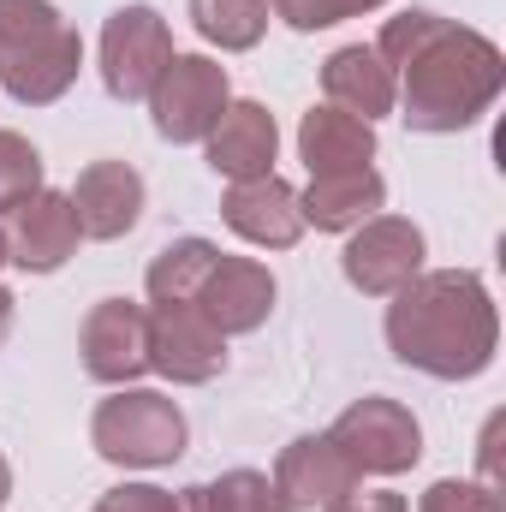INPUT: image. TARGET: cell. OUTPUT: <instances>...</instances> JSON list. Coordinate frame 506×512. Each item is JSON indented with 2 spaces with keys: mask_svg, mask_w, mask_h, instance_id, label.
Here are the masks:
<instances>
[{
  "mask_svg": "<svg viewBox=\"0 0 506 512\" xmlns=\"http://www.w3.org/2000/svg\"><path fill=\"white\" fill-rule=\"evenodd\" d=\"M12 304H18V298L0 286V346H6V334H12Z\"/></svg>",
  "mask_w": 506,
  "mask_h": 512,
  "instance_id": "f1b7e54d",
  "label": "cell"
},
{
  "mask_svg": "<svg viewBox=\"0 0 506 512\" xmlns=\"http://www.w3.org/2000/svg\"><path fill=\"white\" fill-rule=\"evenodd\" d=\"M221 221L251 239L262 251H292L304 239V209H298V191L280 179V173H262V179H239L227 185L221 197Z\"/></svg>",
  "mask_w": 506,
  "mask_h": 512,
  "instance_id": "5bb4252c",
  "label": "cell"
},
{
  "mask_svg": "<svg viewBox=\"0 0 506 512\" xmlns=\"http://www.w3.org/2000/svg\"><path fill=\"white\" fill-rule=\"evenodd\" d=\"M191 24L221 54H245L268 30V0H191Z\"/></svg>",
  "mask_w": 506,
  "mask_h": 512,
  "instance_id": "ffe728a7",
  "label": "cell"
},
{
  "mask_svg": "<svg viewBox=\"0 0 506 512\" xmlns=\"http://www.w3.org/2000/svg\"><path fill=\"white\" fill-rule=\"evenodd\" d=\"M185 304H197L215 334H256L268 322V310H274V274L256 256L215 251V262L203 268V280H197V292Z\"/></svg>",
  "mask_w": 506,
  "mask_h": 512,
  "instance_id": "30bf717a",
  "label": "cell"
},
{
  "mask_svg": "<svg viewBox=\"0 0 506 512\" xmlns=\"http://www.w3.org/2000/svg\"><path fill=\"white\" fill-rule=\"evenodd\" d=\"M173 60V30L155 6H120L102 24V84L114 102H149L155 78Z\"/></svg>",
  "mask_w": 506,
  "mask_h": 512,
  "instance_id": "52a82bcc",
  "label": "cell"
},
{
  "mask_svg": "<svg viewBox=\"0 0 506 512\" xmlns=\"http://www.w3.org/2000/svg\"><path fill=\"white\" fill-rule=\"evenodd\" d=\"M30 191H42V155H36L30 137L0 131V209L24 203Z\"/></svg>",
  "mask_w": 506,
  "mask_h": 512,
  "instance_id": "603a6c76",
  "label": "cell"
},
{
  "mask_svg": "<svg viewBox=\"0 0 506 512\" xmlns=\"http://www.w3.org/2000/svg\"><path fill=\"white\" fill-rule=\"evenodd\" d=\"M328 435L340 441V453H346L364 477H399V471H411V465L423 459V423H417L399 399H381V393L352 399V405L334 417Z\"/></svg>",
  "mask_w": 506,
  "mask_h": 512,
  "instance_id": "5b68a950",
  "label": "cell"
},
{
  "mask_svg": "<svg viewBox=\"0 0 506 512\" xmlns=\"http://www.w3.org/2000/svg\"><path fill=\"white\" fill-rule=\"evenodd\" d=\"M423 227L405 221V215H370L364 227H352L346 251H340V268L346 280L364 292V298H393L399 286H411L423 274Z\"/></svg>",
  "mask_w": 506,
  "mask_h": 512,
  "instance_id": "ba28073f",
  "label": "cell"
},
{
  "mask_svg": "<svg viewBox=\"0 0 506 512\" xmlns=\"http://www.w3.org/2000/svg\"><path fill=\"white\" fill-rule=\"evenodd\" d=\"M298 155H304L310 179H328V173H364V167L376 161V126L322 102V108H310V114L298 120Z\"/></svg>",
  "mask_w": 506,
  "mask_h": 512,
  "instance_id": "e0dca14e",
  "label": "cell"
},
{
  "mask_svg": "<svg viewBox=\"0 0 506 512\" xmlns=\"http://www.w3.org/2000/svg\"><path fill=\"white\" fill-rule=\"evenodd\" d=\"M376 54L393 72L399 90V120L411 131L447 137L471 131L501 96L506 60L483 30H465L441 12H399L376 36Z\"/></svg>",
  "mask_w": 506,
  "mask_h": 512,
  "instance_id": "6da1fadb",
  "label": "cell"
},
{
  "mask_svg": "<svg viewBox=\"0 0 506 512\" xmlns=\"http://www.w3.org/2000/svg\"><path fill=\"white\" fill-rule=\"evenodd\" d=\"M417 512H501V501H495L489 489H477V483L441 477V483L423 495V507H417Z\"/></svg>",
  "mask_w": 506,
  "mask_h": 512,
  "instance_id": "d4e9b609",
  "label": "cell"
},
{
  "mask_svg": "<svg viewBox=\"0 0 506 512\" xmlns=\"http://www.w3.org/2000/svg\"><path fill=\"white\" fill-rule=\"evenodd\" d=\"M84 42L48 0H0V84L24 108H48L78 84Z\"/></svg>",
  "mask_w": 506,
  "mask_h": 512,
  "instance_id": "3957f363",
  "label": "cell"
},
{
  "mask_svg": "<svg viewBox=\"0 0 506 512\" xmlns=\"http://www.w3.org/2000/svg\"><path fill=\"white\" fill-rule=\"evenodd\" d=\"M90 447L108 459V465H126V471H155V465H173L185 453V411L155 393V387H120L114 399L96 405L90 417Z\"/></svg>",
  "mask_w": 506,
  "mask_h": 512,
  "instance_id": "277c9868",
  "label": "cell"
},
{
  "mask_svg": "<svg viewBox=\"0 0 506 512\" xmlns=\"http://www.w3.org/2000/svg\"><path fill=\"white\" fill-rule=\"evenodd\" d=\"M322 90H328V108L358 114V120H370V126H376L381 114H393V102H399L387 60H381L376 48H364V42L328 54V66H322Z\"/></svg>",
  "mask_w": 506,
  "mask_h": 512,
  "instance_id": "ac0fdd59",
  "label": "cell"
},
{
  "mask_svg": "<svg viewBox=\"0 0 506 512\" xmlns=\"http://www.w3.org/2000/svg\"><path fill=\"white\" fill-rule=\"evenodd\" d=\"M179 512H292L280 501L274 477L262 471H227L221 483H197L179 495Z\"/></svg>",
  "mask_w": 506,
  "mask_h": 512,
  "instance_id": "44dd1931",
  "label": "cell"
},
{
  "mask_svg": "<svg viewBox=\"0 0 506 512\" xmlns=\"http://www.w3.org/2000/svg\"><path fill=\"white\" fill-rule=\"evenodd\" d=\"M501 429H506V417H489V429H483V483H477V489H489L495 501L506 495L501 489Z\"/></svg>",
  "mask_w": 506,
  "mask_h": 512,
  "instance_id": "4316f807",
  "label": "cell"
},
{
  "mask_svg": "<svg viewBox=\"0 0 506 512\" xmlns=\"http://www.w3.org/2000/svg\"><path fill=\"white\" fill-rule=\"evenodd\" d=\"M78 352H84V376L90 382H108V387L137 382L149 370V310L131 304V298H102L84 316Z\"/></svg>",
  "mask_w": 506,
  "mask_h": 512,
  "instance_id": "8fae6325",
  "label": "cell"
},
{
  "mask_svg": "<svg viewBox=\"0 0 506 512\" xmlns=\"http://www.w3.org/2000/svg\"><path fill=\"white\" fill-rule=\"evenodd\" d=\"M90 512H179V495H167L155 483H120V489H108Z\"/></svg>",
  "mask_w": 506,
  "mask_h": 512,
  "instance_id": "484cf974",
  "label": "cell"
},
{
  "mask_svg": "<svg viewBox=\"0 0 506 512\" xmlns=\"http://www.w3.org/2000/svg\"><path fill=\"white\" fill-rule=\"evenodd\" d=\"M364 483V471L340 453V441L322 429V435H298L292 447H280V459H274V489H280V501L298 512V507H334L340 495H352Z\"/></svg>",
  "mask_w": 506,
  "mask_h": 512,
  "instance_id": "4fadbf2b",
  "label": "cell"
},
{
  "mask_svg": "<svg viewBox=\"0 0 506 512\" xmlns=\"http://www.w3.org/2000/svg\"><path fill=\"white\" fill-rule=\"evenodd\" d=\"M66 197L84 239H126L143 221V173L131 161H90Z\"/></svg>",
  "mask_w": 506,
  "mask_h": 512,
  "instance_id": "9a60e30c",
  "label": "cell"
},
{
  "mask_svg": "<svg viewBox=\"0 0 506 512\" xmlns=\"http://www.w3.org/2000/svg\"><path fill=\"white\" fill-rule=\"evenodd\" d=\"M387 346L399 364L435 376V382H471L495 364L501 316L471 268H435L393 292L387 304Z\"/></svg>",
  "mask_w": 506,
  "mask_h": 512,
  "instance_id": "7a4b0ae2",
  "label": "cell"
},
{
  "mask_svg": "<svg viewBox=\"0 0 506 512\" xmlns=\"http://www.w3.org/2000/svg\"><path fill=\"white\" fill-rule=\"evenodd\" d=\"M209 262H215L209 239H173L167 251H155V262H149V304H185Z\"/></svg>",
  "mask_w": 506,
  "mask_h": 512,
  "instance_id": "7402d4cb",
  "label": "cell"
},
{
  "mask_svg": "<svg viewBox=\"0 0 506 512\" xmlns=\"http://www.w3.org/2000/svg\"><path fill=\"white\" fill-rule=\"evenodd\" d=\"M381 203H387V185H381L376 167H364V173H328V179H310V191L298 197L304 227H316V233H352V227H364V221L376 215Z\"/></svg>",
  "mask_w": 506,
  "mask_h": 512,
  "instance_id": "d6986e66",
  "label": "cell"
},
{
  "mask_svg": "<svg viewBox=\"0 0 506 512\" xmlns=\"http://www.w3.org/2000/svg\"><path fill=\"white\" fill-rule=\"evenodd\" d=\"M12 495V465H6V453H0V501Z\"/></svg>",
  "mask_w": 506,
  "mask_h": 512,
  "instance_id": "f546056e",
  "label": "cell"
},
{
  "mask_svg": "<svg viewBox=\"0 0 506 512\" xmlns=\"http://www.w3.org/2000/svg\"><path fill=\"white\" fill-rule=\"evenodd\" d=\"M387 0H268V12L274 18H286L292 30H328V24H340V18H358V12H376Z\"/></svg>",
  "mask_w": 506,
  "mask_h": 512,
  "instance_id": "cb8c5ba5",
  "label": "cell"
},
{
  "mask_svg": "<svg viewBox=\"0 0 506 512\" xmlns=\"http://www.w3.org/2000/svg\"><path fill=\"white\" fill-rule=\"evenodd\" d=\"M209 143V167L221 179H262L274 173V155H280V126L262 102H227V114L215 120V131L203 137Z\"/></svg>",
  "mask_w": 506,
  "mask_h": 512,
  "instance_id": "2e32d148",
  "label": "cell"
},
{
  "mask_svg": "<svg viewBox=\"0 0 506 512\" xmlns=\"http://www.w3.org/2000/svg\"><path fill=\"white\" fill-rule=\"evenodd\" d=\"M227 102H233L227 66H215L209 54H173L149 90V114L167 143H203L215 120L227 114Z\"/></svg>",
  "mask_w": 506,
  "mask_h": 512,
  "instance_id": "8992f818",
  "label": "cell"
},
{
  "mask_svg": "<svg viewBox=\"0 0 506 512\" xmlns=\"http://www.w3.org/2000/svg\"><path fill=\"white\" fill-rule=\"evenodd\" d=\"M78 215H72V197L66 191H30L24 203L6 209V262H18L24 274H54L66 268L78 251Z\"/></svg>",
  "mask_w": 506,
  "mask_h": 512,
  "instance_id": "7c38bea8",
  "label": "cell"
},
{
  "mask_svg": "<svg viewBox=\"0 0 506 512\" xmlns=\"http://www.w3.org/2000/svg\"><path fill=\"white\" fill-rule=\"evenodd\" d=\"M0 262H6V227H0Z\"/></svg>",
  "mask_w": 506,
  "mask_h": 512,
  "instance_id": "4dcf8cb0",
  "label": "cell"
},
{
  "mask_svg": "<svg viewBox=\"0 0 506 512\" xmlns=\"http://www.w3.org/2000/svg\"><path fill=\"white\" fill-rule=\"evenodd\" d=\"M322 512H405V501L387 495V489H376V495H358V489H352V495H340L334 507H322Z\"/></svg>",
  "mask_w": 506,
  "mask_h": 512,
  "instance_id": "83f0119b",
  "label": "cell"
},
{
  "mask_svg": "<svg viewBox=\"0 0 506 512\" xmlns=\"http://www.w3.org/2000/svg\"><path fill=\"white\" fill-rule=\"evenodd\" d=\"M149 370L179 387H203L227 370V334L209 328L197 304H155L149 310Z\"/></svg>",
  "mask_w": 506,
  "mask_h": 512,
  "instance_id": "9c48e42d",
  "label": "cell"
}]
</instances>
